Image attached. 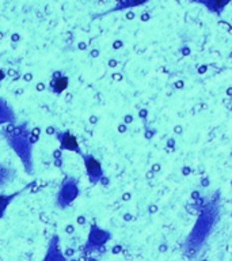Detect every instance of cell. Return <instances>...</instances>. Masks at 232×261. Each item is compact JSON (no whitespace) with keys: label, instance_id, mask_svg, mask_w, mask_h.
I'll return each mask as SVG.
<instances>
[{"label":"cell","instance_id":"cell-1","mask_svg":"<svg viewBox=\"0 0 232 261\" xmlns=\"http://www.w3.org/2000/svg\"><path fill=\"white\" fill-rule=\"evenodd\" d=\"M79 196V186L77 182L73 178L64 179V182L61 185V189L57 195L56 203L60 208H65L72 203L73 200L77 199Z\"/></svg>","mask_w":232,"mask_h":261},{"label":"cell","instance_id":"cell-2","mask_svg":"<svg viewBox=\"0 0 232 261\" xmlns=\"http://www.w3.org/2000/svg\"><path fill=\"white\" fill-rule=\"evenodd\" d=\"M80 157H82L83 162H84V169H86V173H87L90 182L91 184L99 182L101 178L103 177V169L101 162L95 157H93L91 154L83 153Z\"/></svg>","mask_w":232,"mask_h":261},{"label":"cell","instance_id":"cell-3","mask_svg":"<svg viewBox=\"0 0 232 261\" xmlns=\"http://www.w3.org/2000/svg\"><path fill=\"white\" fill-rule=\"evenodd\" d=\"M55 135H56V138L58 139V142H60V149L67 150V151H72V153L82 155L83 151L82 149H80L79 143H77L76 138H75L69 131H65V132H57V131H55Z\"/></svg>","mask_w":232,"mask_h":261},{"label":"cell","instance_id":"cell-4","mask_svg":"<svg viewBox=\"0 0 232 261\" xmlns=\"http://www.w3.org/2000/svg\"><path fill=\"white\" fill-rule=\"evenodd\" d=\"M44 261H67L61 255V251L58 248V236H53L49 245V251Z\"/></svg>","mask_w":232,"mask_h":261},{"label":"cell","instance_id":"cell-5","mask_svg":"<svg viewBox=\"0 0 232 261\" xmlns=\"http://www.w3.org/2000/svg\"><path fill=\"white\" fill-rule=\"evenodd\" d=\"M30 185H33V184L26 185L23 189L16 190V192L11 193V195H1L0 196V219H1V218H4V212H5V210H7V207H8V204H10L11 201L15 199L18 195H22V193H23V192H25V190L27 189Z\"/></svg>","mask_w":232,"mask_h":261},{"label":"cell","instance_id":"cell-6","mask_svg":"<svg viewBox=\"0 0 232 261\" xmlns=\"http://www.w3.org/2000/svg\"><path fill=\"white\" fill-rule=\"evenodd\" d=\"M55 77V75H53ZM68 87V78L67 77H55L51 82L52 91L56 94H61Z\"/></svg>","mask_w":232,"mask_h":261},{"label":"cell","instance_id":"cell-7","mask_svg":"<svg viewBox=\"0 0 232 261\" xmlns=\"http://www.w3.org/2000/svg\"><path fill=\"white\" fill-rule=\"evenodd\" d=\"M4 79V72L0 71V81H3Z\"/></svg>","mask_w":232,"mask_h":261}]
</instances>
